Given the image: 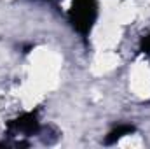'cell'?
<instances>
[{"label":"cell","instance_id":"1","mask_svg":"<svg viewBox=\"0 0 150 149\" xmlns=\"http://www.w3.org/2000/svg\"><path fill=\"white\" fill-rule=\"evenodd\" d=\"M96 19H98L96 0H72V5L68 9V21L80 37H89Z\"/></svg>","mask_w":150,"mask_h":149},{"label":"cell","instance_id":"2","mask_svg":"<svg viewBox=\"0 0 150 149\" xmlns=\"http://www.w3.org/2000/svg\"><path fill=\"white\" fill-rule=\"evenodd\" d=\"M40 130V121H38V111H30L23 112L21 116L7 121V132L16 135V133H23L26 137L35 135Z\"/></svg>","mask_w":150,"mask_h":149},{"label":"cell","instance_id":"3","mask_svg":"<svg viewBox=\"0 0 150 149\" xmlns=\"http://www.w3.org/2000/svg\"><path fill=\"white\" fill-rule=\"evenodd\" d=\"M136 132V128L133 126V125H126V123H122V125H117L113 130L108 132V135L105 137V146H112L115 142H119L122 137H126V135H131V133H134Z\"/></svg>","mask_w":150,"mask_h":149},{"label":"cell","instance_id":"4","mask_svg":"<svg viewBox=\"0 0 150 149\" xmlns=\"http://www.w3.org/2000/svg\"><path fill=\"white\" fill-rule=\"evenodd\" d=\"M140 53L150 54V34L145 35V37H142V40H140Z\"/></svg>","mask_w":150,"mask_h":149}]
</instances>
